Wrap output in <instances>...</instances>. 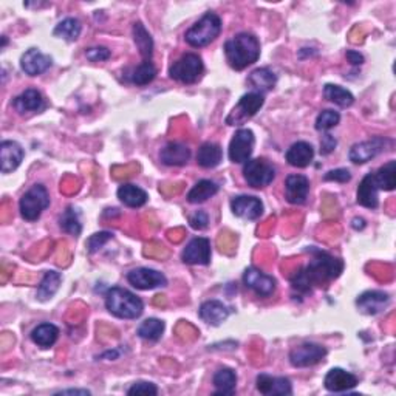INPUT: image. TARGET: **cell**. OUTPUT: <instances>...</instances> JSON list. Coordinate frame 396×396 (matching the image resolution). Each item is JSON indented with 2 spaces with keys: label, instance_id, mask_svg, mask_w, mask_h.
<instances>
[{
  "label": "cell",
  "instance_id": "obj_45",
  "mask_svg": "<svg viewBox=\"0 0 396 396\" xmlns=\"http://www.w3.org/2000/svg\"><path fill=\"white\" fill-rule=\"evenodd\" d=\"M325 181H337V183H347L351 180V174L347 169H335V171H330L325 174L324 177Z\"/></svg>",
  "mask_w": 396,
  "mask_h": 396
},
{
  "label": "cell",
  "instance_id": "obj_47",
  "mask_svg": "<svg viewBox=\"0 0 396 396\" xmlns=\"http://www.w3.org/2000/svg\"><path fill=\"white\" fill-rule=\"evenodd\" d=\"M336 146L337 141L330 134H324L322 138H320V154L322 155H330L336 149Z\"/></svg>",
  "mask_w": 396,
  "mask_h": 396
},
{
  "label": "cell",
  "instance_id": "obj_20",
  "mask_svg": "<svg viewBox=\"0 0 396 396\" xmlns=\"http://www.w3.org/2000/svg\"><path fill=\"white\" fill-rule=\"evenodd\" d=\"M310 192V180L305 175H290L285 181V197L291 205H304Z\"/></svg>",
  "mask_w": 396,
  "mask_h": 396
},
{
  "label": "cell",
  "instance_id": "obj_40",
  "mask_svg": "<svg viewBox=\"0 0 396 396\" xmlns=\"http://www.w3.org/2000/svg\"><path fill=\"white\" fill-rule=\"evenodd\" d=\"M61 228L64 232H68V234H72L74 237H78L81 234V231H83V226L79 223V218H78V212L74 207H67V211L62 213L61 217Z\"/></svg>",
  "mask_w": 396,
  "mask_h": 396
},
{
  "label": "cell",
  "instance_id": "obj_41",
  "mask_svg": "<svg viewBox=\"0 0 396 396\" xmlns=\"http://www.w3.org/2000/svg\"><path fill=\"white\" fill-rule=\"evenodd\" d=\"M341 121V115L335 110H322L317 115L316 119V130L319 132H329L330 129L336 127Z\"/></svg>",
  "mask_w": 396,
  "mask_h": 396
},
{
  "label": "cell",
  "instance_id": "obj_23",
  "mask_svg": "<svg viewBox=\"0 0 396 396\" xmlns=\"http://www.w3.org/2000/svg\"><path fill=\"white\" fill-rule=\"evenodd\" d=\"M378 192H379V187L375 181V175L368 174L362 178L359 187H357L356 201L361 206L368 207V209H376V207H378V205H379Z\"/></svg>",
  "mask_w": 396,
  "mask_h": 396
},
{
  "label": "cell",
  "instance_id": "obj_9",
  "mask_svg": "<svg viewBox=\"0 0 396 396\" xmlns=\"http://www.w3.org/2000/svg\"><path fill=\"white\" fill-rule=\"evenodd\" d=\"M254 144H256V138L253 130L249 129H240L237 130L232 140L229 143V160L232 163H247L251 160V155H253L254 150Z\"/></svg>",
  "mask_w": 396,
  "mask_h": 396
},
{
  "label": "cell",
  "instance_id": "obj_14",
  "mask_svg": "<svg viewBox=\"0 0 396 396\" xmlns=\"http://www.w3.org/2000/svg\"><path fill=\"white\" fill-rule=\"evenodd\" d=\"M53 65V59L48 54H43L39 48H30L22 54L21 68L28 76H39Z\"/></svg>",
  "mask_w": 396,
  "mask_h": 396
},
{
  "label": "cell",
  "instance_id": "obj_37",
  "mask_svg": "<svg viewBox=\"0 0 396 396\" xmlns=\"http://www.w3.org/2000/svg\"><path fill=\"white\" fill-rule=\"evenodd\" d=\"M375 181L379 191H393L396 186V161L392 160L375 172Z\"/></svg>",
  "mask_w": 396,
  "mask_h": 396
},
{
  "label": "cell",
  "instance_id": "obj_1",
  "mask_svg": "<svg viewBox=\"0 0 396 396\" xmlns=\"http://www.w3.org/2000/svg\"><path fill=\"white\" fill-rule=\"evenodd\" d=\"M313 260L310 265L302 268L291 279V285L299 293H310L314 285H324L329 280L337 279L344 269L342 260L324 253V251L313 249Z\"/></svg>",
  "mask_w": 396,
  "mask_h": 396
},
{
  "label": "cell",
  "instance_id": "obj_30",
  "mask_svg": "<svg viewBox=\"0 0 396 396\" xmlns=\"http://www.w3.org/2000/svg\"><path fill=\"white\" fill-rule=\"evenodd\" d=\"M118 198L129 207H141L147 203V194L135 185H123L118 189Z\"/></svg>",
  "mask_w": 396,
  "mask_h": 396
},
{
  "label": "cell",
  "instance_id": "obj_39",
  "mask_svg": "<svg viewBox=\"0 0 396 396\" xmlns=\"http://www.w3.org/2000/svg\"><path fill=\"white\" fill-rule=\"evenodd\" d=\"M156 76V68L152 61H143L141 65H138L134 72L130 73V83L135 85H147L152 83Z\"/></svg>",
  "mask_w": 396,
  "mask_h": 396
},
{
  "label": "cell",
  "instance_id": "obj_49",
  "mask_svg": "<svg viewBox=\"0 0 396 396\" xmlns=\"http://www.w3.org/2000/svg\"><path fill=\"white\" fill-rule=\"evenodd\" d=\"M56 395H90L89 390H62Z\"/></svg>",
  "mask_w": 396,
  "mask_h": 396
},
{
  "label": "cell",
  "instance_id": "obj_44",
  "mask_svg": "<svg viewBox=\"0 0 396 396\" xmlns=\"http://www.w3.org/2000/svg\"><path fill=\"white\" fill-rule=\"evenodd\" d=\"M85 56H87V59L92 62H104L110 58L112 53H110V50L105 47H93V48L87 50Z\"/></svg>",
  "mask_w": 396,
  "mask_h": 396
},
{
  "label": "cell",
  "instance_id": "obj_12",
  "mask_svg": "<svg viewBox=\"0 0 396 396\" xmlns=\"http://www.w3.org/2000/svg\"><path fill=\"white\" fill-rule=\"evenodd\" d=\"M243 284L260 298L273 296L275 291V279L273 275H268L254 267L243 273Z\"/></svg>",
  "mask_w": 396,
  "mask_h": 396
},
{
  "label": "cell",
  "instance_id": "obj_46",
  "mask_svg": "<svg viewBox=\"0 0 396 396\" xmlns=\"http://www.w3.org/2000/svg\"><path fill=\"white\" fill-rule=\"evenodd\" d=\"M189 223L194 229L203 231L207 228V225H209V216H207L205 211H198L194 213V216H191Z\"/></svg>",
  "mask_w": 396,
  "mask_h": 396
},
{
  "label": "cell",
  "instance_id": "obj_2",
  "mask_svg": "<svg viewBox=\"0 0 396 396\" xmlns=\"http://www.w3.org/2000/svg\"><path fill=\"white\" fill-rule=\"evenodd\" d=\"M226 61L237 72H242L260 58V42L254 34L240 33L225 43Z\"/></svg>",
  "mask_w": 396,
  "mask_h": 396
},
{
  "label": "cell",
  "instance_id": "obj_31",
  "mask_svg": "<svg viewBox=\"0 0 396 396\" xmlns=\"http://www.w3.org/2000/svg\"><path fill=\"white\" fill-rule=\"evenodd\" d=\"M134 41L136 43L138 50H140V54L143 56V61H152L154 39L141 22H136L134 25Z\"/></svg>",
  "mask_w": 396,
  "mask_h": 396
},
{
  "label": "cell",
  "instance_id": "obj_22",
  "mask_svg": "<svg viewBox=\"0 0 396 396\" xmlns=\"http://www.w3.org/2000/svg\"><path fill=\"white\" fill-rule=\"evenodd\" d=\"M12 105L17 113L25 115V113H39L45 109V99L41 95V92L34 89H28L21 93L17 98L12 101Z\"/></svg>",
  "mask_w": 396,
  "mask_h": 396
},
{
  "label": "cell",
  "instance_id": "obj_10",
  "mask_svg": "<svg viewBox=\"0 0 396 396\" xmlns=\"http://www.w3.org/2000/svg\"><path fill=\"white\" fill-rule=\"evenodd\" d=\"M326 356V348L319 344H302L290 351V362L294 367L305 368L322 362Z\"/></svg>",
  "mask_w": 396,
  "mask_h": 396
},
{
  "label": "cell",
  "instance_id": "obj_28",
  "mask_svg": "<svg viewBox=\"0 0 396 396\" xmlns=\"http://www.w3.org/2000/svg\"><path fill=\"white\" fill-rule=\"evenodd\" d=\"M223 160V150L216 143H205L201 144L197 154L198 166L205 169L217 167Z\"/></svg>",
  "mask_w": 396,
  "mask_h": 396
},
{
  "label": "cell",
  "instance_id": "obj_4",
  "mask_svg": "<svg viewBox=\"0 0 396 396\" xmlns=\"http://www.w3.org/2000/svg\"><path fill=\"white\" fill-rule=\"evenodd\" d=\"M220 31H222V19H220L216 12H206L198 22L194 23L192 27L186 31L185 41L189 43L191 47H206L217 39Z\"/></svg>",
  "mask_w": 396,
  "mask_h": 396
},
{
  "label": "cell",
  "instance_id": "obj_8",
  "mask_svg": "<svg viewBox=\"0 0 396 396\" xmlns=\"http://www.w3.org/2000/svg\"><path fill=\"white\" fill-rule=\"evenodd\" d=\"M263 103H265V96L260 95V93L251 92L243 95L238 101V104L232 109L229 113V116L226 118V124L228 125H240L244 124V121L253 118L257 112H259Z\"/></svg>",
  "mask_w": 396,
  "mask_h": 396
},
{
  "label": "cell",
  "instance_id": "obj_19",
  "mask_svg": "<svg viewBox=\"0 0 396 396\" xmlns=\"http://www.w3.org/2000/svg\"><path fill=\"white\" fill-rule=\"evenodd\" d=\"M388 304H390V296L382 291H366L356 300V305L361 313L368 314V316H375V314L384 311Z\"/></svg>",
  "mask_w": 396,
  "mask_h": 396
},
{
  "label": "cell",
  "instance_id": "obj_21",
  "mask_svg": "<svg viewBox=\"0 0 396 396\" xmlns=\"http://www.w3.org/2000/svg\"><path fill=\"white\" fill-rule=\"evenodd\" d=\"M23 149L16 141H2L0 144V161H2V172L10 174L21 166L23 160Z\"/></svg>",
  "mask_w": 396,
  "mask_h": 396
},
{
  "label": "cell",
  "instance_id": "obj_5",
  "mask_svg": "<svg viewBox=\"0 0 396 396\" xmlns=\"http://www.w3.org/2000/svg\"><path fill=\"white\" fill-rule=\"evenodd\" d=\"M205 73L203 61L198 54L186 53L169 68V76L181 84H196Z\"/></svg>",
  "mask_w": 396,
  "mask_h": 396
},
{
  "label": "cell",
  "instance_id": "obj_25",
  "mask_svg": "<svg viewBox=\"0 0 396 396\" xmlns=\"http://www.w3.org/2000/svg\"><path fill=\"white\" fill-rule=\"evenodd\" d=\"M231 310L226 306L223 302L220 300H207L203 305L200 306V317L201 320H205L206 324L218 326L222 325L226 319H228Z\"/></svg>",
  "mask_w": 396,
  "mask_h": 396
},
{
  "label": "cell",
  "instance_id": "obj_26",
  "mask_svg": "<svg viewBox=\"0 0 396 396\" xmlns=\"http://www.w3.org/2000/svg\"><path fill=\"white\" fill-rule=\"evenodd\" d=\"M160 158L166 166H185L191 158V149L181 143H169L161 149Z\"/></svg>",
  "mask_w": 396,
  "mask_h": 396
},
{
  "label": "cell",
  "instance_id": "obj_13",
  "mask_svg": "<svg viewBox=\"0 0 396 396\" xmlns=\"http://www.w3.org/2000/svg\"><path fill=\"white\" fill-rule=\"evenodd\" d=\"M386 143H388V140L379 136L373 138V140L370 141L357 143L350 149L348 158L351 163H355V165H366V163L376 158V156L384 150Z\"/></svg>",
  "mask_w": 396,
  "mask_h": 396
},
{
  "label": "cell",
  "instance_id": "obj_11",
  "mask_svg": "<svg viewBox=\"0 0 396 396\" xmlns=\"http://www.w3.org/2000/svg\"><path fill=\"white\" fill-rule=\"evenodd\" d=\"M127 280L132 286H135L136 290H143V291L155 290V288L167 285L166 275L160 271H156V269H150V268L132 269V271L127 274Z\"/></svg>",
  "mask_w": 396,
  "mask_h": 396
},
{
  "label": "cell",
  "instance_id": "obj_6",
  "mask_svg": "<svg viewBox=\"0 0 396 396\" xmlns=\"http://www.w3.org/2000/svg\"><path fill=\"white\" fill-rule=\"evenodd\" d=\"M50 206V194L45 186L34 185L30 191H27L21 198L19 209L21 216L27 222H34L41 217V213Z\"/></svg>",
  "mask_w": 396,
  "mask_h": 396
},
{
  "label": "cell",
  "instance_id": "obj_43",
  "mask_svg": "<svg viewBox=\"0 0 396 396\" xmlns=\"http://www.w3.org/2000/svg\"><path fill=\"white\" fill-rule=\"evenodd\" d=\"M156 393H158V388H156V386L152 384V382H135V384L127 390V395L155 396Z\"/></svg>",
  "mask_w": 396,
  "mask_h": 396
},
{
  "label": "cell",
  "instance_id": "obj_29",
  "mask_svg": "<svg viewBox=\"0 0 396 396\" xmlns=\"http://www.w3.org/2000/svg\"><path fill=\"white\" fill-rule=\"evenodd\" d=\"M58 337H59V329L53 324H41L31 331V341L41 348L53 347L56 341H58Z\"/></svg>",
  "mask_w": 396,
  "mask_h": 396
},
{
  "label": "cell",
  "instance_id": "obj_42",
  "mask_svg": "<svg viewBox=\"0 0 396 396\" xmlns=\"http://www.w3.org/2000/svg\"><path fill=\"white\" fill-rule=\"evenodd\" d=\"M113 238L112 232H98V234H93L89 240H87V249L89 253L93 254L104 247L107 242H110Z\"/></svg>",
  "mask_w": 396,
  "mask_h": 396
},
{
  "label": "cell",
  "instance_id": "obj_48",
  "mask_svg": "<svg viewBox=\"0 0 396 396\" xmlns=\"http://www.w3.org/2000/svg\"><path fill=\"white\" fill-rule=\"evenodd\" d=\"M345 56H347V59H348L350 64H353V65L364 64V56L361 53L355 52V50H348L347 54H345Z\"/></svg>",
  "mask_w": 396,
  "mask_h": 396
},
{
  "label": "cell",
  "instance_id": "obj_38",
  "mask_svg": "<svg viewBox=\"0 0 396 396\" xmlns=\"http://www.w3.org/2000/svg\"><path fill=\"white\" fill-rule=\"evenodd\" d=\"M163 333H165V322L155 317L146 319L136 330V335L141 339L154 341V342L158 341V339L163 336Z\"/></svg>",
  "mask_w": 396,
  "mask_h": 396
},
{
  "label": "cell",
  "instance_id": "obj_17",
  "mask_svg": "<svg viewBox=\"0 0 396 396\" xmlns=\"http://www.w3.org/2000/svg\"><path fill=\"white\" fill-rule=\"evenodd\" d=\"M324 384L329 392L342 393V392H348L351 390V388H355L357 384H359V381H357V378L353 373L347 372V370L331 368L325 376Z\"/></svg>",
  "mask_w": 396,
  "mask_h": 396
},
{
  "label": "cell",
  "instance_id": "obj_34",
  "mask_svg": "<svg viewBox=\"0 0 396 396\" xmlns=\"http://www.w3.org/2000/svg\"><path fill=\"white\" fill-rule=\"evenodd\" d=\"M61 282H62V278H61L59 273L47 271L45 275H43L39 288H37L36 298L42 302L50 300L56 293H58L59 286H61Z\"/></svg>",
  "mask_w": 396,
  "mask_h": 396
},
{
  "label": "cell",
  "instance_id": "obj_7",
  "mask_svg": "<svg viewBox=\"0 0 396 396\" xmlns=\"http://www.w3.org/2000/svg\"><path fill=\"white\" fill-rule=\"evenodd\" d=\"M243 177L251 187L260 189V187L273 183L275 178V167L267 158L248 160L243 167Z\"/></svg>",
  "mask_w": 396,
  "mask_h": 396
},
{
  "label": "cell",
  "instance_id": "obj_16",
  "mask_svg": "<svg viewBox=\"0 0 396 396\" xmlns=\"http://www.w3.org/2000/svg\"><path fill=\"white\" fill-rule=\"evenodd\" d=\"M256 386H257V390L267 396H285V395L293 393L291 381L288 378H284V376L275 378V376L262 373L257 376Z\"/></svg>",
  "mask_w": 396,
  "mask_h": 396
},
{
  "label": "cell",
  "instance_id": "obj_27",
  "mask_svg": "<svg viewBox=\"0 0 396 396\" xmlns=\"http://www.w3.org/2000/svg\"><path fill=\"white\" fill-rule=\"evenodd\" d=\"M275 83H278V76L269 68H257L248 76V84L253 87L256 93H260L263 96L274 89Z\"/></svg>",
  "mask_w": 396,
  "mask_h": 396
},
{
  "label": "cell",
  "instance_id": "obj_35",
  "mask_svg": "<svg viewBox=\"0 0 396 396\" xmlns=\"http://www.w3.org/2000/svg\"><path fill=\"white\" fill-rule=\"evenodd\" d=\"M81 31H83V25H81L78 19L67 17L64 19V21L56 25L53 34L67 42H74L81 36Z\"/></svg>",
  "mask_w": 396,
  "mask_h": 396
},
{
  "label": "cell",
  "instance_id": "obj_32",
  "mask_svg": "<svg viewBox=\"0 0 396 396\" xmlns=\"http://www.w3.org/2000/svg\"><path fill=\"white\" fill-rule=\"evenodd\" d=\"M237 386V375L232 368H220L213 375V387L216 393L213 395H234Z\"/></svg>",
  "mask_w": 396,
  "mask_h": 396
},
{
  "label": "cell",
  "instance_id": "obj_18",
  "mask_svg": "<svg viewBox=\"0 0 396 396\" xmlns=\"http://www.w3.org/2000/svg\"><path fill=\"white\" fill-rule=\"evenodd\" d=\"M231 209L236 217L244 220H257L263 213V205L257 197L240 196L232 198Z\"/></svg>",
  "mask_w": 396,
  "mask_h": 396
},
{
  "label": "cell",
  "instance_id": "obj_15",
  "mask_svg": "<svg viewBox=\"0 0 396 396\" xmlns=\"http://www.w3.org/2000/svg\"><path fill=\"white\" fill-rule=\"evenodd\" d=\"M181 259L187 265H209L211 263V242L205 237H197L187 243Z\"/></svg>",
  "mask_w": 396,
  "mask_h": 396
},
{
  "label": "cell",
  "instance_id": "obj_33",
  "mask_svg": "<svg viewBox=\"0 0 396 396\" xmlns=\"http://www.w3.org/2000/svg\"><path fill=\"white\" fill-rule=\"evenodd\" d=\"M218 185L213 183L211 180H201L198 183L192 187L187 194V201L192 205H200V203H205V201L209 200L211 197L216 196L218 192Z\"/></svg>",
  "mask_w": 396,
  "mask_h": 396
},
{
  "label": "cell",
  "instance_id": "obj_3",
  "mask_svg": "<svg viewBox=\"0 0 396 396\" xmlns=\"http://www.w3.org/2000/svg\"><path fill=\"white\" fill-rule=\"evenodd\" d=\"M105 308L119 319H138L144 311V304L136 294L113 286L105 293Z\"/></svg>",
  "mask_w": 396,
  "mask_h": 396
},
{
  "label": "cell",
  "instance_id": "obj_36",
  "mask_svg": "<svg viewBox=\"0 0 396 396\" xmlns=\"http://www.w3.org/2000/svg\"><path fill=\"white\" fill-rule=\"evenodd\" d=\"M324 96L325 99H329L330 103L342 107V109H345V107H350L355 103V96L351 95L347 89H344V87L341 85H335V84H326L324 87Z\"/></svg>",
  "mask_w": 396,
  "mask_h": 396
},
{
  "label": "cell",
  "instance_id": "obj_24",
  "mask_svg": "<svg viewBox=\"0 0 396 396\" xmlns=\"http://www.w3.org/2000/svg\"><path fill=\"white\" fill-rule=\"evenodd\" d=\"M285 158L290 166L304 169L311 165V161L314 158V149L310 143L298 141L286 150Z\"/></svg>",
  "mask_w": 396,
  "mask_h": 396
},
{
  "label": "cell",
  "instance_id": "obj_50",
  "mask_svg": "<svg viewBox=\"0 0 396 396\" xmlns=\"http://www.w3.org/2000/svg\"><path fill=\"white\" fill-rule=\"evenodd\" d=\"M364 226H366V222H364L362 218H353V228L355 229H364Z\"/></svg>",
  "mask_w": 396,
  "mask_h": 396
}]
</instances>
